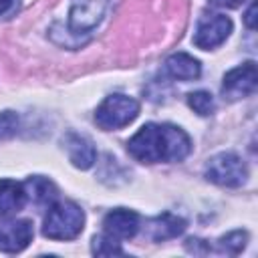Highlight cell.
<instances>
[{"instance_id":"16","label":"cell","mask_w":258,"mask_h":258,"mask_svg":"<svg viewBox=\"0 0 258 258\" xmlns=\"http://www.w3.org/2000/svg\"><path fill=\"white\" fill-rule=\"evenodd\" d=\"M93 254H97V256H117V254H123V248H121V242L101 234V236L93 238Z\"/></svg>"},{"instance_id":"19","label":"cell","mask_w":258,"mask_h":258,"mask_svg":"<svg viewBox=\"0 0 258 258\" xmlns=\"http://www.w3.org/2000/svg\"><path fill=\"white\" fill-rule=\"evenodd\" d=\"M254 14H256V4L252 2V4H250V8H248V10H246V14H244V22H246V26H248L250 30H254V28H256Z\"/></svg>"},{"instance_id":"15","label":"cell","mask_w":258,"mask_h":258,"mask_svg":"<svg viewBox=\"0 0 258 258\" xmlns=\"http://www.w3.org/2000/svg\"><path fill=\"white\" fill-rule=\"evenodd\" d=\"M246 242H248V234L244 230H234L218 240V250L224 254H240Z\"/></svg>"},{"instance_id":"1","label":"cell","mask_w":258,"mask_h":258,"mask_svg":"<svg viewBox=\"0 0 258 258\" xmlns=\"http://www.w3.org/2000/svg\"><path fill=\"white\" fill-rule=\"evenodd\" d=\"M127 151L141 163L181 161L191 151V139L175 125L147 123L127 141Z\"/></svg>"},{"instance_id":"9","label":"cell","mask_w":258,"mask_h":258,"mask_svg":"<svg viewBox=\"0 0 258 258\" xmlns=\"http://www.w3.org/2000/svg\"><path fill=\"white\" fill-rule=\"evenodd\" d=\"M34 236V228L30 220H10L0 224V252L16 254L22 252Z\"/></svg>"},{"instance_id":"13","label":"cell","mask_w":258,"mask_h":258,"mask_svg":"<svg viewBox=\"0 0 258 258\" xmlns=\"http://www.w3.org/2000/svg\"><path fill=\"white\" fill-rule=\"evenodd\" d=\"M165 71L171 79L177 81H194L202 73V64L187 52H175L165 58Z\"/></svg>"},{"instance_id":"20","label":"cell","mask_w":258,"mask_h":258,"mask_svg":"<svg viewBox=\"0 0 258 258\" xmlns=\"http://www.w3.org/2000/svg\"><path fill=\"white\" fill-rule=\"evenodd\" d=\"M214 6H220V8H238L244 0H210Z\"/></svg>"},{"instance_id":"11","label":"cell","mask_w":258,"mask_h":258,"mask_svg":"<svg viewBox=\"0 0 258 258\" xmlns=\"http://www.w3.org/2000/svg\"><path fill=\"white\" fill-rule=\"evenodd\" d=\"M26 189L24 183L14 179H0V216H14L26 206Z\"/></svg>"},{"instance_id":"18","label":"cell","mask_w":258,"mask_h":258,"mask_svg":"<svg viewBox=\"0 0 258 258\" xmlns=\"http://www.w3.org/2000/svg\"><path fill=\"white\" fill-rule=\"evenodd\" d=\"M18 131V115L12 111L0 113V139H8Z\"/></svg>"},{"instance_id":"10","label":"cell","mask_w":258,"mask_h":258,"mask_svg":"<svg viewBox=\"0 0 258 258\" xmlns=\"http://www.w3.org/2000/svg\"><path fill=\"white\" fill-rule=\"evenodd\" d=\"M185 230V220L179 216H173L169 212H163L147 222V236L155 242H165L171 238H177Z\"/></svg>"},{"instance_id":"14","label":"cell","mask_w":258,"mask_h":258,"mask_svg":"<svg viewBox=\"0 0 258 258\" xmlns=\"http://www.w3.org/2000/svg\"><path fill=\"white\" fill-rule=\"evenodd\" d=\"M24 189H26V198L36 206H52L56 202V185L46 177L40 175L28 177L24 181Z\"/></svg>"},{"instance_id":"3","label":"cell","mask_w":258,"mask_h":258,"mask_svg":"<svg viewBox=\"0 0 258 258\" xmlns=\"http://www.w3.org/2000/svg\"><path fill=\"white\" fill-rule=\"evenodd\" d=\"M139 115V103L127 95H109L95 111V123L105 131L123 129Z\"/></svg>"},{"instance_id":"4","label":"cell","mask_w":258,"mask_h":258,"mask_svg":"<svg viewBox=\"0 0 258 258\" xmlns=\"http://www.w3.org/2000/svg\"><path fill=\"white\" fill-rule=\"evenodd\" d=\"M206 177L222 187H240L248 177V167L240 155L232 151H222L208 159L206 163Z\"/></svg>"},{"instance_id":"21","label":"cell","mask_w":258,"mask_h":258,"mask_svg":"<svg viewBox=\"0 0 258 258\" xmlns=\"http://www.w3.org/2000/svg\"><path fill=\"white\" fill-rule=\"evenodd\" d=\"M10 6H12V0H0V16H2L4 12H8Z\"/></svg>"},{"instance_id":"7","label":"cell","mask_w":258,"mask_h":258,"mask_svg":"<svg viewBox=\"0 0 258 258\" xmlns=\"http://www.w3.org/2000/svg\"><path fill=\"white\" fill-rule=\"evenodd\" d=\"M258 83V73H256V62L248 60L224 75L222 81V95L230 101L244 99L256 91Z\"/></svg>"},{"instance_id":"17","label":"cell","mask_w":258,"mask_h":258,"mask_svg":"<svg viewBox=\"0 0 258 258\" xmlns=\"http://www.w3.org/2000/svg\"><path fill=\"white\" fill-rule=\"evenodd\" d=\"M187 105L198 115H210L214 111V97L208 91H196L187 95Z\"/></svg>"},{"instance_id":"2","label":"cell","mask_w":258,"mask_h":258,"mask_svg":"<svg viewBox=\"0 0 258 258\" xmlns=\"http://www.w3.org/2000/svg\"><path fill=\"white\" fill-rule=\"evenodd\" d=\"M85 226V212L73 202H54L44 216L42 234L48 240H75Z\"/></svg>"},{"instance_id":"8","label":"cell","mask_w":258,"mask_h":258,"mask_svg":"<svg viewBox=\"0 0 258 258\" xmlns=\"http://www.w3.org/2000/svg\"><path fill=\"white\" fill-rule=\"evenodd\" d=\"M139 228H141L139 216L133 210L117 208V210H111L103 218V234L117 240V242L131 240L139 232Z\"/></svg>"},{"instance_id":"6","label":"cell","mask_w":258,"mask_h":258,"mask_svg":"<svg viewBox=\"0 0 258 258\" xmlns=\"http://www.w3.org/2000/svg\"><path fill=\"white\" fill-rule=\"evenodd\" d=\"M111 0H73L69 10V30L75 34L97 28L103 20Z\"/></svg>"},{"instance_id":"5","label":"cell","mask_w":258,"mask_h":258,"mask_svg":"<svg viewBox=\"0 0 258 258\" xmlns=\"http://www.w3.org/2000/svg\"><path fill=\"white\" fill-rule=\"evenodd\" d=\"M230 32H232V20L226 14L210 12L198 20L194 32V44L202 50H212L220 46L230 36Z\"/></svg>"},{"instance_id":"12","label":"cell","mask_w":258,"mask_h":258,"mask_svg":"<svg viewBox=\"0 0 258 258\" xmlns=\"http://www.w3.org/2000/svg\"><path fill=\"white\" fill-rule=\"evenodd\" d=\"M67 151H69V159L75 167L79 169H89L93 167L95 159H97V151L93 147V143L83 137V135H77V133H69L67 139Z\"/></svg>"}]
</instances>
